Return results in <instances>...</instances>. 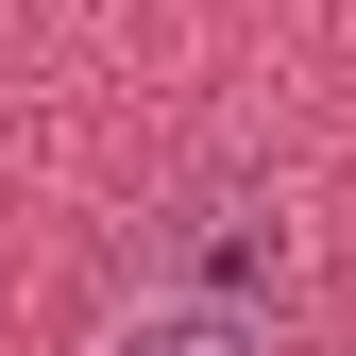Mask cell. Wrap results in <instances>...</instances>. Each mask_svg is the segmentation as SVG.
<instances>
[{"mask_svg":"<svg viewBox=\"0 0 356 356\" xmlns=\"http://www.w3.org/2000/svg\"><path fill=\"white\" fill-rule=\"evenodd\" d=\"M153 254H170L153 289H187V305H272V289H289V220H272V204H238V187L170 204V238H153Z\"/></svg>","mask_w":356,"mask_h":356,"instance_id":"6da1fadb","label":"cell"},{"mask_svg":"<svg viewBox=\"0 0 356 356\" xmlns=\"http://www.w3.org/2000/svg\"><path fill=\"white\" fill-rule=\"evenodd\" d=\"M102 356H272V323L254 305H187V289H136L102 323Z\"/></svg>","mask_w":356,"mask_h":356,"instance_id":"7a4b0ae2","label":"cell"}]
</instances>
